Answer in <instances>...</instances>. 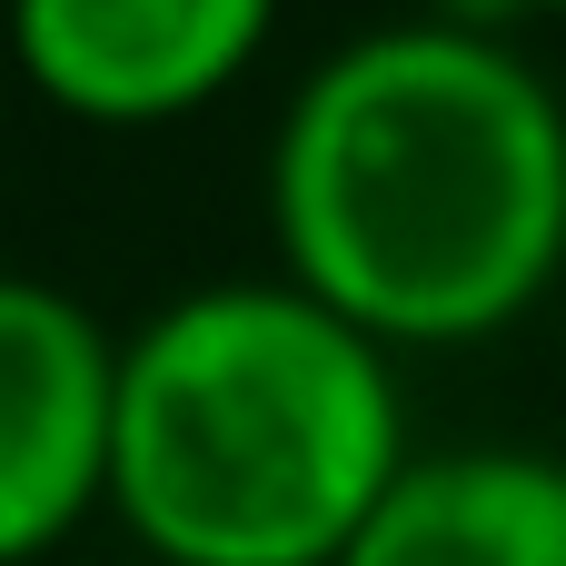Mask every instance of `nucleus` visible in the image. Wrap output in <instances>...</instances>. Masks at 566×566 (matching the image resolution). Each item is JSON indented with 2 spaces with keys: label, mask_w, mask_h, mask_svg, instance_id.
<instances>
[{
  "label": "nucleus",
  "mask_w": 566,
  "mask_h": 566,
  "mask_svg": "<svg viewBox=\"0 0 566 566\" xmlns=\"http://www.w3.org/2000/svg\"><path fill=\"white\" fill-rule=\"evenodd\" d=\"M269 239L388 348H478L566 269V99L488 20H378L279 109Z\"/></svg>",
  "instance_id": "f257e3e1"
},
{
  "label": "nucleus",
  "mask_w": 566,
  "mask_h": 566,
  "mask_svg": "<svg viewBox=\"0 0 566 566\" xmlns=\"http://www.w3.org/2000/svg\"><path fill=\"white\" fill-rule=\"evenodd\" d=\"M398 468V348L289 269L189 289L119 338L109 517L159 566H338Z\"/></svg>",
  "instance_id": "f03ea898"
},
{
  "label": "nucleus",
  "mask_w": 566,
  "mask_h": 566,
  "mask_svg": "<svg viewBox=\"0 0 566 566\" xmlns=\"http://www.w3.org/2000/svg\"><path fill=\"white\" fill-rule=\"evenodd\" d=\"M119 338L50 279L0 269V566L70 547L109 507Z\"/></svg>",
  "instance_id": "7ed1b4c3"
},
{
  "label": "nucleus",
  "mask_w": 566,
  "mask_h": 566,
  "mask_svg": "<svg viewBox=\"0 0 566 566\" xmlns=\"http://www.w3.org/2000/svg\"><path fill=\"white\" fill-rule=\"evenodd\" d=\"M279 0H10L20 80L90 129H169L249 80Z\"/></svg>",
  "instance_id": "20e7f679"
},
{
  "label": "nucleus",
  "mask_w": 566,
  "mask_h": 566,
  "mask_svg": "<svg viewBox=\"0 0 566 566\" xmlns=\"http://www.w3.org/2000/svg\"><path fill=\"white\" fill-rule=\"evenodd\" d=\"M338 566H566V458L448 448L408 458Z\"/></svg>",
  "instance_id": "39448f33"
},
{
  "label": "nucleus",
  "mask_w": 566,
  "mask_h": 566,
  "mask_svg": "<svg viewBox=\"0 0 566 566\" xmlns=\"http://www.w3.org/2000/svg\"><path fill=\"white\" fill-rule=\"evenodd\" d=\"M497 10H566V0H468L458 20H497Z\"/></svg>",
  "instance_id": "423d86ee"
}]
</instances>
